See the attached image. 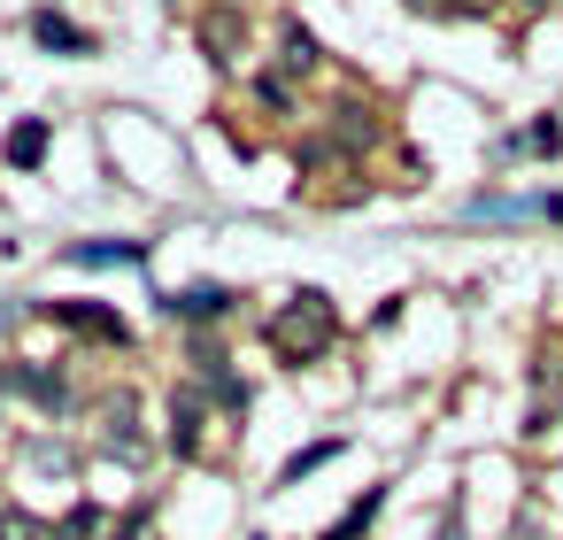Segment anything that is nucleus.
Instances as JSON below:
<instances>
[{"instance_id": "f257e3e1", "label": "nucleus", "mask_w": 563, "mask_h": 540, "mask_svg": "<svg viewBox=\"0 0 563 540\" xmlns=\"http://www.w3.org/2000/svg\"><path fill=\"white\" fill-rule=\"evenodd\" d=\"M271 340H278V355H324V340H332V309H324V294H301V309H286L278 324H271Z\"/></svg>"}, {"instance_id": "f03ea898", "label": "nucleus", "mask_w": 563, "mask_h": 540, "mask_svg": "<svg viewBox=\"0 0 563 540\" xmlns=\"http://www.w3.org/2000/svg\"><path fill=\"white\" fill-rule=\"evenodd\" d=\"M163 309H170V317H224V294H217V286H194V294H170Z\"/></svg>"}, {"instance_id": "7ed1b4c3", "label": "nucleus", "mask_w": 563, "mask_h": 540, "mask_svg": "<svg viewBox=\"0 0 563 540\" xmlns=\"http://www.w3.org/2000/svg\"><path fill=\"white\" fill-rule=\"evenodd\" d=\"M40 155H47V124H16V140H9V163H16V170H32Z\"/></svg>"}, {"instance_id": "20e7f679", "label": "nucleus", "mask_w": 563, "mask_h": 540, "mask_svg": "<svg viewBox=\"0 0 563 540\" xmlns=\"http://www.w3.org/2000/svg\"><path fill=\"white\" fill-rule=\"evenodd\" d=\"M140 255H147L140 240H117V247H109V240H101V247H70V263H140Z\"/></svg>"}, {"instance_id": "39448f33", "label": "nucleus", "mask_w": 563, "mask_h": 540, "mask_svg": "<svg viewBox=\"0 0 563 540\" xmlns=\"http://www.w3.org/2000/svg\"><path fill=\"white\" fill-rule=\"evenodd\" d=\"M378 502H386V494H363V502H355V509H347V517H340V525H332L324 540H363V525L378 517Z\"/></svg>"}, {"instance_id": "423d86ee", "label": "nucleus", "mask_w": 563, "mask_h": 540, "mask_svg": "<svg viewBox=\"0 0 563 540\" xmlns=\"http://www.w3.org/2000/svg\"><path fill=\"white\" fill-rule=\"evenodd\" d=\"M40 40H47V47H70V55H86V47H93V40H86L78 24H63V16H40Z\"/></svg>"}, {"instance_id": "0eeeda50", "label": "nucleus", "mask_w": 563, "mask_h": 540, "mask_svg": "<svg viewBox=\"0 0 563 540\" xmlns=\"http://www.w3.org/2000/svg\"><path fill=\"white\" fill-rule=\"evenodd\" d=\"M63 324H78V332H101V340H124V324L117 317H101V309H55Z\"/></svg>"}, {"instance_id": "6e6552de", "label": "nucleus", "mask_w": 563, "mask_h": 540, "mask_svg": "<svg viewBox=\"0 0 563 540\" xmlns=\"http://www.w3.org/2000/svg\"><path fill=\"white\" fill-rule=\"evenodd\" d=\"M93 525H101V509H70V517H63V532H55V540H93Z\"/></svg>"}, {"instance_id": "1a4fd4ad", "label": "nucleus", "mask_w": 563, "mask_h": 540, "mask_svg": "<svg viewBox=\"0 0 563 540\" xmlns=\"http://www.w3.org/2000/svg\"><path fill=\"white\" fill-rule=\"evenodd\" d=\"M324 455H332V440H317V448H301V455H294V463H286V478H301V471H317V463H324Z\"/></svg>"}, {"instance_id": "9d476101", "label": "nucleus", "mask_w": 563, "mask_h": 540, "mask_svg": "<svg viewBox=\"0 0 563 540\" xmlns=\"http://www.w3.org/2000/svg\"><path fill=\"white\" fill-rule=\"evenodd\" d=\"M0 540H40V525L32 517H0Z\"/></svg>"}]
</instances>
